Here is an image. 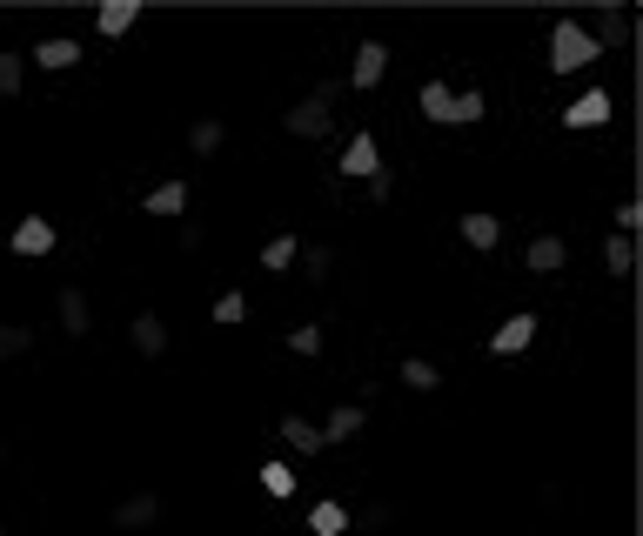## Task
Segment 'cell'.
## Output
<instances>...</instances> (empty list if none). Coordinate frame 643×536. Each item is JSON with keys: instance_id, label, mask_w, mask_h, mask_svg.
<instances>
[{"instance_id": "obj_1", "label": "cell", "mask_w": 643, "mask_h": 536, "mask_svg": "<svg viewBox=\"0 0 643 536\" xmlns=\"http://www.w3.org/2000/svg\"><path fill=\"white\" fill-rule=\"evenodd\" d=\"M282 128H289L295 141H322V134L335 128V81H322V88L302 94V101L282 114Z\"/></svg>"}, {"instance_id": "obj_2", "label": "cell", "mask_w": 643, "mask_h": 536, "mask_svg": "<svg viewBox=\"0 0 643 536\" xmlns=\"http://www.w3.org/2000/svg\"><path fill=\"white\" fill-rule=\"evenodd\" d=\"M590 61H597L590 27H583V21H556V34H550V67H556V74H583Z\"/></svg>"}, {"instance_id": "obj_3", "label": "cell", "mask_w": 643, "mask_h": 536, "mask_svg": "<svg viewBox=\"0 0 643 536\" xmlns=\"http://www.w3.org/2000/svg\"><path fill=\"white\" fill-rule=\"evenodd\" d=\"M382 168V148H376V134L362 128L349 134V148H342V161H335V181H369Z\"/></svg>"}, {"instance_id": "obj_4", "label": "cell", "mask_w": 643, "mask_h": 536, "mask_svg": "<svg viewBox=\"0 0 643 536\" xmlns=\"http://www.w3.org/2000/svg\"><path fill=\"white\" fill-rule=\"evenodd\" d=\"M148 523H161V496L155 490H134L114 503V530H148Z\"/></svg>"}, {"instance_id": "obj_5", "label": "cell", "mask_w": 643, "mask_h": 536, "mask_svg": "<svg viewBox=\"0 0 643 536\" xmlns=\"http://www.w3.org/2000/svg\"><path fill=\"white\" fill-rule=\"evenodd\" d=\"M590 41H597V54H603V47H630V41H637V21H630V7H603L597 27H590Z\"/></svg>"}, {"instance_id": "obj_6", "label": "cell", "mask_w": 643, "mask_h": 536, "mask_svg": "<svg viewBox=\"0 0 643 536\" xmlns=\"http://www.w3.org/2000/svg\"><path fill=\"white\" fill-rule=\"evenodd\" d=\"M610 114H617V101H610L603 88H590L583 101H570V108H563V128H603Z\"/></svg>"}, {"instance_id": "obj_7", "label": "cell", "mask_w": 643, "mask_h": 536, "mask_svg": "<svg viewBox=\"0 0 643 536\" xmlns=\"http://www.w3.org/2000/svg\"><path fill=\"white\" fill-rule=\"evenodd\" d=\"M382 74H389V47L362 41V47H355V67H349V88H376Z\"/></svg>"}, {"instance_id": "obj_8", "label": "cell", "mask_w": 643, "mask_h": 536, "mask_svg": "<svg viewBox=\"0 0 643 536\" xmlns=\"http://www.w3.org/2000/svg\"><path fill=\"white\" fill-rule=\"evenodd\" d=\"M563 262H570V248H563V235H536V242L523 248V268H530V275H556Z\"/></svg>"}, {"instance_id": "obj_9", "label": "cell", "mask_w": 643, "mask_h": 536, "mask_svg": "<svg viewBox=\"0 0 643 536\" xmlns=\"http://www.w3.org/2000/svg\"><path fill=\"white\" fill-rule=\"evenodd\" d=\"M530 335H536V315H510L503 329L489 335V356H523V349H530Z\"/></svg>"}, {"instance_id": "obj_10", "label": "cell", "mask_w": 643, "mask_h": 536, "mask_svg": "<svg viewBox=\"0 0 643 536\" xmlns=\"http://www.w3.org/2000/svg\"><path fill=\"white\" fill-rule=\"evenodd\" d=\"M275 436H282L295 456H322V429H315L309 416H282V423H275Z\"/></svg>"}, {"instance_id": "obj_11", "label": "cell", "mask_w": 643, "mask_h": 536, "mask_svg": "<svg viewBox=\"0 0 643 536\" xmlns=\"http://www.w3.org/2000/svg\"><path fill=\"white\" fill-rule=\"evenodd\" d=\"M128 335H134V349H141V356H161V349H168V322H161L155 309H141V315H134Z\"/></svg>"}, {"instance_id": "obj_12", "label": "cell", "mask_w": 643, "mask_h": 536, "mask_svg": "<svg viewBox=\"0 0 643 536\" xmlns=\"http://www.w3.org/2000/svg\"><path fill=\"white\" fill-rule=\"evenodd\" d=\"M362 423H369V409H362V402H342V409L329 416V429H322V443H355Z\"/></svg>"}, {"instance_id": "obj_13", "label": "cell", "mask_w": 643, "mask_h": 536, "mask_svg": "<svg viewBox=\"0 0 643 536\" xmlns=\"http://www.w3.org/2000/svg\"><path fill=\"white\" fill-rule=\"evenodd\" d=\"M88 329H94V315H88V295H81V289H61V335H74V342H81Z\"/></svg>"}, {"instance_id": "obj_14", "label": "cell", "mask_w": 643, "mask_h": 536, "mask_svg": "<svg viewBox=\"0 0 643 536\" xmlns=\"http://www.w3.org/2000/svg\"><path fill=\"white\" fill-rule=\"evenodd\" d=\"M54 248V228L41 222V215H27L21 228H14V255H47Z\"/></svg>"}, {"instance_id": "obj_15", "label": "cell", "mask_w": 643, "mask_h": 536, "mask_svg": "<svg viewBox=\"0 0 643 536\" xmlns=\"http://www.w3.org/2000/svg\"><path fill=\"white\" fill-rule=\"evenodd\" d=\"M34 61L54 74V67H81V41H67V34H54V41H41L34 47Z\"/></svg>"}, {"instance_id": "obj_16", "label": "cell", "mask_w": 643, "mask_h": 536, "mask_svg": "<svg viewBox=\"0 0 643 536\" xmlns=\"http://www.w3.org/2000/svg\"><path fill=\"white\" fill-rule=\"evenodd\" d=\"M295 262H302V282H315V289H322V282L335 275V248H329V242H315V248H302Z\"/></svg>"}, {"instance_id": "obj_17", "label": "cell", "mask_w": 643, "mask_h": 536, "mask_svg": "<svg viewBox=\"0 0 643 536\" xmlns=\"http://www.w3.org/2000/svg\"><path fill=\"white\" fill-rule=\"evenodd\" d=\"M463 242H469V248H483V255H489V248L503 242V222H496V215H463Z\"/></svg>"}, {"instance_id": "obj_18", "label": "cell", "mask_w": 643, "mask_h": 536, "mask_svg": "<svg viewBox=\"0 0 643 536\" xmlns=\"http://www.w3.org/2000/svg\"><path fill=\"white\" fill-rule=\"evenodd\" d=\"M134 21H141V7H134V0H114V7H101V14H94V27H101L108 41H114V34H128Z\"/></svg>"}, {"instance_id": "obj_19", "label": "cell", "mask_w": 643, "mask_h": 536, "mask_svg": "<svg viewBox=\"0 0 643 536\" xmlns=\"http://www.w3.org/2000/svg\"><path fill=\"white\" fill-rule=\"evenodd\" d=\"M603 268L623 282V275L637 268V242H630V235H610V242H603Z\"/></svg>"}, {"instance_id": "obj_20", "label": "cell", "mask_w": 643, "mask_h": 536, "mask_svg": "<svg viewBox=\"0 0 643 536\" xmlns=\"http://www.w3.org/2000/svg\"><path fill=\"white\" fill-rule=\"evenodd\" d=\"M469 121H483V88L449 94V128H469Z\"/></svg>"}, {"instance_id": "obj_21", "label": "cell", "mask_w": 643, "mask_h": 536, "mask_svg": "<svg viewBox=\"0 0 643 536\" xmlns=\"http://www.w3.org/2000/svg\"><path fill=\"white\" fill-rule=\"evenodd\" d=\"M181 208H188V181H161L148 195V215H181Z\"/></svg>"}, {"instance_id": "obj_22", "label": "cell", "mask_w": 643, "mask_h": 536, "mask_svg": "<svg viewBox=\"0 0 643 536\" xmlns=\"http://www.w3.org/2000/svg\"><path fill=\"white\" fill-rule=\"evenodd\" d=\"M309 530H315V536H342V530H349V510H342V503H315V510H309Z\"/></svg>"}, {"instance_id": "obj_23", "label": "cell", "mask_w": 643, "mask_h": 536, "mask_svg": "<svg viewBox=\"0 0 643 536\" xmlns=\"http://www.w3.org/2000/svg\"><path fill=\"white\" fill-rule=\"evenodd\" d=\"M436 382H443V369H436L429 356H409V362H402V389H436Z\"/></svg>"}, {"instance_id": "obj_24", "label": "cell", "mask_w": 643, "mask_h": 536, "mask_svg": "<svg viewBox=\"0 0 643 536\" xmlns=\"http://www.w3.org/2000/svg\"><path fill=\"white\" fill-rule=\"evenodd\" d=\"M449 94H456L449 81H422V114H429V121H443V128H449Z\"/></svg>"}, {"instance_id": "obj_25", "label": "cell", "mask_w": 643, "mask_h": 536, "mask_svg": "<svg viewBox=\"0 0 643 536\" xmlns=\"http://www.w3.org/2000/svg\"><path fill=\"white\" fill-rule=\"evenodd\" d=\"M295 255H302V242H295V235H275V242L262 248V268H268V275H282V268H289Z\"/></svg>"}, {"instance_id": "obj_26", "label": "cell", "mask_w": 643, "mask_h": 536, "mask_svg": "<svg viewBox=\"0 0 643 536\" xmlns=\"http://www.w3.org/2000/svg\"><path fill=\"white\" fill-rule=\"evenodd\" d=\"M27 349H34V329H27V322H0V362L27 356Z\"/></svg>"}, {"instance_id": "obj_27", "label": "cell", "mask_w": 643, "mask_h": 536, "mask_svg": "<svg viewBox=\"0 0 643 536\" xmlns=\"http://www.w3.org/2000/svg\"><path fill=\"white\" fill-rule=\"evenodd\" d=\"M222 141H228V128H222V121H195V128H188V148H195V155H215Z\"/></svg>"}, {"instance_id": "obj_28", "label": "cell", "mask_w": 643, "mask_h": 536, "mask_svg": "<svg viewBox=\"0 0 643 536\" xmlns=\"http://www.w3.org/2000/svg\"><path fill=\"white\" fill-rule=\"evenodd\" d=\"M262 490L282 503V496H295V469L289 463H262Z\"/></svg>"}, {"instance_id": "obj_29", "label": "cell", "mask_w": 643, "mask_h": 536, "mask_svg": "<svg viewBox=\"0 0 643 536\" xmlns=\"http://www.w3.org/2000/svg\"><path fill=\"white\" fill-rule=\"evenodd\" d=\"M21 81H27V61L21 54H0V94H21Z\"/></svg>"}, {"instance_id": "obj_30", "label": "cell", "mask_w": 643, "mask_h": 536, "mask_svg": "<svg viewBox=\"0 0 643 536\" xmlns=\"http://www.w3.org/2000/svg\"><path fill=\"white\" fill-rule=\"evenodd\" d=\"M289 349H295V356H315V349H322V329H315V322H302V329L289 335Z\"/></svg>"}, {"instance_id": "obj_31", "label": "cell", "mask_w": 643, "mask_h": 536, "mask_svg": "<svg viewBox=\"0 0 643 536\" xmlns=\"http://www.w3.org/2000/svg\"><path fill=\"white\" fill-rule=\"evenodd\" d=\"M637 228H643V208H637V201H617V235L637 242Z\"/></svg>"}, {"instance_id": "obj_32", "label": "cell", "mask_w": 643, "mask_h": 536, "mask_svg": "<svg viewBox=\"0 0 643 536\" xmlns=\"http://www.w3.org/2000/svg\"><path fill=\"white\" fill-rule=\"evenodd\" d=\"M175 242H181V248H188V255H195V248H201V242H208V222H195V215H188V222H181V228H175Z\"/></svg>"}, {"instance_id": "obj_33", "label": "cell", "mask_w": 643, "mask_h": 536, "mask_svg": "<svg viewBox=\"0 0 643 536\" xmlns=\"http://www.w3.org/2000/svg\"><path fill=\"white\" fill-rule=\"evenodd\" d=\"M369 195H376V201H389V195H396V168H389V161H382L376 175H369Z\"/></svg>"}, {"instance_id": "obj_34", "label": "cell", "mask_w": 643, "mask_h": 536, "mask_svg": "<svg viewBox=\"0 0 643 536\" xmlns=\"http://www.w3.org/2000/svg\"><path fill=\"white\" fill-rule=\"evenodd\" d=\"M242 315H248V302H242V295H235V289H228L222 302H215V322H242Z\"/></svg>"}, {"instance_id": "obj_35", "label": "cell", "mask_w": 643, "mask_h": 536, "mask_svg": "<svg viewBox=\"0 0 643 536\" xmlns=\"http://www.w3.org/2000/svg\"><path fill=\"white\" fill-rule=\"evenodd\" d=\"M362 523H369V530H389V523H396V503H369Z\"/></svg>"}, {"instance_id": "obj_36", "label": "cell", "mask_w": 643, "mask_h": 536, "mask_svg": "<svg viewBox=\"0 0 643 536\" xmlns=\"http://www.w3.org/2000/svg\"><path fill=\"white\" fill-rule=\"evenodd\" d=\"M7 456H14V449H7V436H0V463H7Z\"/></svg>"}, {"instance_id": "obj_37", "label": "cell", "mask_w": 643, "mask_h": 536, "mask_svg": "<svg viewBox=\"0 0 643 536\" xmlns=\"http://www.w3.org/2000/svg\"><path fill=\"white\" fill-rule=\"evenodd\" d=\"M0 536H7V530H0Z\"/></svg>"}]
</instances>
